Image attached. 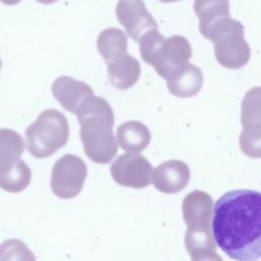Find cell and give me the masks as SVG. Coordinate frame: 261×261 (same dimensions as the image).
<instances>
[{
    "instance_id": "obj_14",
    "label": "cell",
    "mask_w": 261,
    "mask_h": 261,
    "mask_svg": "<svg viewBox=\"0 0 261 261\" xmlns=\"http://www.w3.org/2000/svg\"><path fill=\"white\" fill-rule=\"evenodd\" d=\"M168 91L180 98H189L197 95L203 86V73L193 63L187 64L184 68L166 80Z\"/></svg>"
},
{
    "instance_id": "obj_2",
    "label": "cell",
    "mask_w": 261,
    "mask_h": 261,
    "mask_svg": "<svg viewBox=\"0 0 261 261\" xmlns=\"http://www.w3.org/2000/svg\"><path fill=\"white\" fill-rule=\"evenodd\" d=\"M81 125L80 138L85 154L95 163L107 164L117 153L113 134L114 113L102 97H90L75 113Z\"/></svg>"
},
{
    "instance_id": "obj_12",
    "label": "cell",
    "mask_w": 261,
    "mask_h": 261,
    "mask_svg": "<svg viewBox=\"0 0 261 261\" xmlns=\"http://www.w3.org/2000/svg\"><path fill=\"white\" fill-rule=\"evenodd\" d=\"M194 10L199 18L200 32L206 39L217 25L230 17L228 0H195Z\"/></svg>"
},
{
    "instance_id": "obj_20",
    "label": "cell",
    "mask_w": 261,
    "mask_h": 261,
    "mask_svg": "<svg viewBox=\"0 0 261 261\" xmlns=\"http://www.w3.org/2000/svg\"><path fill=\"white\" fill-rule=\"evenodd\" d=\"M241 122L243 128L261 127V87L249 90L241 104Z\"/></svg>"
},
{
    "instance_id": "obj_7",
    "label": "cell",
    "mask_w": 261,
    "mask_h": 261,
    "mask_svg": "<svg viewBox=\"0 0 261 261\" xmlns=\"http://www.w3.org/2000/svg\"><path fill=\"white\" fill-rule=\"evenodd\" d=\"M110 173L114 181L122 187L144 189L152 182L153 166L142 154L128 152L112 162Z\"/></svg>"
},
{
    "instance_id": "obj_22",
    "label": "cell",
    "mask_w": 261,
    "mask_h": 261,
    "mask_svg": "<svg viewBox=\"0 0 261 261\" xmlns=\"http://www.w3.org/2000/svg\"><path fill=\"white\" fill-rule=\"evenodd\" d=\"M240 147L248 157L261 158V127L243 128L240 135Z\"/></svg>"
},
{
    "instance_id": "obj_19",
    "label": "cell",
    "mask_w": 261,
    "mask_h": 261,
    "mask_svg": "<svg viewBox=\"0 0 261 261\" xmlns=\"http://www.w3.org/2000/svg\"><path fill=\"white\" fill-rule=\"evenodd\" d=\"M23 151L24 142L18 133L10 128H0V168L18 160Z\"/></svg>"
},
{
    "instance_id": "obj_13",
    "label": "cell",
    "mask_w": 261,
    "mask_h": 261,
    "mask_svg": "<svg viewBox=\"0 0 261 261\" xmlns=\"http://www.w3.org/2000/svg\"><path fill=\"white\" fill-rule=\"evenodd\" d=\"M185 245L192 261H223L217 253L211 228H188Z\"/></svg>"
},
{
    "instance_id": "obj_5",
    "label": "cell",
    "mask_w": 261,
    "mask_h": 261,
    "mask_svg": "<svg viewBox=\"0 0 261 261\" xmlns=\"http://www.w3.org/2000/svg\"><path fill=\"white\" fill-rule=\"evenodd\" d=\"M214 54L220 65L228 69L245 66L251 57V49L244 38V25L231 17L222 21L210 34Z\"/></svg>"
},
{
    "instance_id": "obj_15",
    "label": "cell",
    "mask_w": 261,
    "mask_h": 261,
    "mask_svg": "<svg viewBox=\"0 0 261 261\" xmlns=\"http://www.w3.org/2000/svg\"><path fill=\"white\" fill-rule=\"evenodd\" d=\"M107 72L110 84L118 90L132 88L139 80L141 65L138 59L128 53L107 64Z\"/></svg>"
},
{
    "instance_id": "obj_11",
    "label": "cell",
    "mask_w": 261,
    "mask_h": 261,
    "mask_svg": "<svg viewBox=\"0 0 261 261\" xmlns=\"http://www.w3.org/2000/svg\"><path fill=\"white\" fill-rule=\"evenodd\" d=\"M191 176L187 163L180 160H168L159 164L152 173V182L161 193L175 194L182 191Z\"/></svg>"
},
{
    "instance_id": "obj_3",
    "label": "cell",
    "mask_w": 261,
    "mask_h": 261,
    "mask_svg": "<svg viewBox=\"0 0 261 261\" xmlns=\"http://www.w3.org/2000/svg\"><path fill=\"white\" fill-rule=\"evenodd\" d=\"M139 43L143 60L165 80L189 64L192 57V47L184 36L175 35L165 39L158 30H152Z\"/></svg>"
},
{
    "instance_id": "obj_4",
    "label": "cell",
    "mask_w": 261,
    "mask_h": 261,
    "mask_svg": "<svg viewBox=\"0 0 261 261\" xmlns=\"http://www.w3.org/2000/svg\"><path fill=\"white\" fill-rule=\"evenodd\" d=\"M27 148L36 158H47L64 147L69 138V126L64 114L56 109L42 111L24 133Z\"/></svg>"
},
{
    "instance_id": "obj_24",
    "label": "cell",
    "mask_w": 261,
    "mask_h": 261,
    "mask_svg": "<svg viewBox=\"0 0 261 261\" xmlns=\"http://www.w3.org/2000/svg\"><path fill=\"white\" fill-rule=\"evenodd\" d=\"M37 1L42 3V4H52V3H54V2H56L58 0H37Z\"/></svg>"
},
{
    "instance_id": "obj_23",
    "label": "cell",
    "mask_w": 261,
    "mask_h": 261,
    "mask_svg": "<svg viewBox=\"0 0 261 261\" xmlns=\"http://www.w3.org/2000/svg\"><path fill=\"white\" fill-rule=\"evenodd\" d=\"M5 5H15L18 4L21 0H0Z\"/></svg>"
},
{
    "instance_id": "obj_18",
    "label": "cell",
    "mask_w": 261,
    "mask_h": 261,
    "mask_svg": "<svg viewBox=\"0 0 261 261\" xmlns=\"http://www.w3.org/2000/svg\"><path fill=\"white\" fill-rule=\"evenodd\" d=\"M32 172L27 163L18 159L0 168V188L9 193H19L31 182Z\"/></svg>"
},
{
    "instance_id": "obj_17",
    "label": "cell",
    "mask_w": 261,
    "mask_h": 261,
    "mask_svg": "<svg viewBox=\"0 0 261 261\" xmlns=\"http://www.w3.org/2000/svg\"><path fill=\"white\" fill-rule=\"evenodd\" d=\"M97 49L108 64L127 53V38L119 29H106L98 36Z\"/></svg>"
},
{
    "instance_id": "obj_21",
    "label": "cell",
    "mask_w": 261,
    "mask_h": 261,
    "mask_svg": "<svg viewBox=\"0 0 261 261\" xmlns=\"http://www.w3.org/2000/svg\"><path fill=\"white\" fill-rule=\"evenodd\" d=\"M0 261H36V257L22 241L9 239L0 244Z\"/></svg>"
},
{
    "instance_id": "obj_25",
    "label": "cell",
    "mask_w": 261,
    "mask_h": 261,
    "mask_svg": "<svg viewBox=\"0 0 261 261\" xmlns=\"http://www.w3.org/2000/svg\"><path fill=\"white\" fill-rule=\"evenodd\" d=\"M163 3H171V2H175V1H180V0H159Z\"/></svg>"
},
{
    "instance_id": "obj_6",
    "label": "cell",
    "mask_w": 261,
    "mask_h": 261,
    "mask_svg": "<svg viewBox=\"0 0 261 261\" xmlns=\"http://www.w3.org/2000/svg\"><path fill=\"white\" fill-rule=\"evenodd\" d=\"M87 174V164L81 157L65 154L53 165L50 180L51 190L58 198H73L81 193Z\"/></svg>"
},
{
    "instance_id": "obj_1",
    "label": "cell",
    "mask_w": 261,
    "mask_h": 261,
    "mask_svg": "<svg viewBox=\"0 0 261 261\" xmlns=\"http://www.w3.org/2000/svg\"><path fill=\"white\" fill-rule=\"evenodd\" d=\"M212 232L216 245L236 261L261 260V193L233 190L216 202Z\"/></svg>"
},
{
    "instance_id": "obj_8",
    "label": "cell",
    "mask_w": 261,
    "mask_h": 261,
    "mask_svg": "<svg viewBox=\"0 0 261 261\" xmlns=\"http://www.w3.org/2000/svg\"><path fill=\"white\" fill-rule=\"evenodd\" d=\"M115 13L126 34L136 42H140L147 32L158 30L157 22L143 0H118Z\"/></svg>"
},
{
    "instance_id": "obj_9",
    "label": "cell",
    "mask_w": 261,
    "mask_h": 261,
    "mask_svg": "<svg viewBox=\"0 0 261 261\" xmlns=\"http://www.w3.org/2000/svg\"><path fill=\"white\" fill-rule=\"evenodd\" d=\"M51 91L59 104L74 114L90 97L94 96V91L88 84L67 75L57 77L51 86Z\"/></svg>"
},
{
    "instance_id": "obj_10",
    "label": "cell",
    "mask_w": 261,
    "mask_h": 261,
    "mask_svg": "<svg viewBox=\"0 0 261 261\" xmlns=\"http://www.w3.org/2000/svg\"><path fill=\"white\" fill-rule=\"evenodd\" d=\"M181 211L188 228H211L213 200L208 193L199 190L189 193L184 198Z\"/></svg>"
},
{
    "instance_id": "obj_16",
    "label": "cell",
    "mask_w": 261,
    "mask_h": 261,
    "mask_svg": "<svg viewBox=\"0 0 261 261\" xmlns=\"http://www.w3.org/2000/svg\"><path fill=\"white\" fill-rule=\"evenodd\" d=\"M116 138L119 147L124 151L140 152L148 147L151 141V134L144 123L129 120L117 127Z\"/></svg>"
},
{
    "instance_id": "obj_26",
    "label": "cell",
    "mask_w": 261,
    "mask_h": 261,
    "mask_svg": "<svg viewBox=\"0 0 261 261\" xmlns=\"http://www.w3.org/2000/svg\"><path fill=\"white\" fill-rule=\"evenodd\" d=\"M1 67H2V61H1V58H0V70H1Z\"/></svg>"
}]
</instances>
